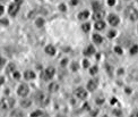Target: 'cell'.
Here are the masks:
<instances>
[{
	"instance_id": "6da1fadb",
	"label": "cell",
	"mask_w": 138,
	"mask_h": 117,
	"mask_svg": "<svg viewBox=\"0 0 138 117\" xmlns=\"http://www.w3.org/2000/svg\"><path fill=\"white\" fill-rule=\"evenodd\" d=\"M126 15H127V17L129 18V19H131V21H136L137 19V9L135 8V7H133V6H129V7H127V9H126Z\"/></svg>"
},
{
	"instance_id": "7a4b0ae2",
	"label": "cell",
	"mask_w": 138,
	"mask_h": 117,
	"mask_svg": "<svg viewBox=\"0 0 138 117\" xmlns=\"http://www.w3.org/2000/svg\"><path fill=\"white\" fill-rule=\"evenodd\" d=\"M36 99H37L39 105H41V106H47V105L50 102V97H49L47 93H43V92L39 93Z\"/></svg>"
},
{
	"instance_id": "3957f363",
	"label": "cell",
	"mask_w": 138,
	"mask_h": 117,
	"mask_svg": "<svg viewBox=\"0 0 138 117\" xmlns=\"http://www.w3.org/2000/svg\"><path fill=\"white\" fill-rule=\"evenodd\" d=\"M14 105V100L11 98H6V99H2L0 101V108L1 109H9L11 108Z\"/></svg>"
},
{
	"instance_id": "277c9868",
	"label": "cell",
	"mask_w": 138,
	"mask_h": 117,
	"mask_svg": "<svg viewBox=\"0 0 138 117\" xmlns=\"http://www.w3.org/2000/svg\"><path fill=\"white\" fill-rule=\"evenodd\" d=\"M75 95L77 97L78 99H85L87 97V92L85 89H83V88H78L75 90Z\"/></svg>"
},
{
	"instance_id": "5b68a950",
	"label": "cell",
	"mask_w": 138,
	"mask_h": 117,
	"mask_svg": "<svg viewBox=\"0 0 138 117\" xmlns=\"http://www.w3.org/2000/svg\"><path fill=\"white\" fill-rule=\"evenodd\" d=\"M18 10H19V5L16 4V2H14V4H11L10 6H9L8 12L11 16H15V15L18 13Z\"/></svg>"
},
{
	"instance_id": "8992f818",
	"label": "cell",
	"mask_w": 138,
	"mask_h": 117,
	"mask_svg": "<svg viewBox=\"0 0 138 117\" xmlns=\"http://www.w3.org/2000/svg\"><path fill=\"white\" fill-rule=\"evenodd\" d=\"M54 72H56V70H54V67H52V66H49L47 70H45V78H48V80H50V78L53 77V75H54Z\"/></svg>"
},
{
	"instance_id": "52a82bcc",
	"label": "cell",
	"mask_w": 138,
	"mask_h": 117,
	"mask_svg": "<svg viewBox=\"0 0 138 117\" xmlns=\"http://www.w3.org/2000/svg\"><path fill=\"white\" fill-rule=\"evenodd\" d=\"M27 93H28V87L26 84H22L21 87L18 88V94L19 95L25 97V95H27Z\"/></svg>"
},
{
	"instance_id": "ba28073f",
	"label": "cell",
	"mask_w": 138,
	"mask_h": 117,
	"mask_svg": "<svg viewBox=\"0 0 138 117\" xmlns=\"http://www.w3.org/2000/svg\"><path fill=\"white\" fill-rule=\"evenodd\" d=\"M104 16H105V13H104L103 10L99 9V10H95V14L93 15V18H94L95 21H101Z\"/></svg>"
},
{
	"instance_id": "9c48e42d",
	"label": "cell",
	"mask_w": 138,
	"mask_h": 117,
	"mask_svg": "<svg viewBox=\"0 0 138 117\" xmlns=\"http://www.w3.org/2000/svg\"><path fill=\"white\" fill-rule=\"evenodd\" d=\"M109 23L112 26H117L119 24V17L117 15H110L109 16Z\"/></svg>"
},
{
	"instance_id": "30bf717a",
	"label": "cell",
	"mask_w": 138,
	"mask_h": 117,
	"mask_svg": "<svg viewBox=\"0 0 138 117\" xmlns=\"http://www.w3.org/2000/svg\"><path fill=\"white\" fill-rule=\"evenodd\" d=\"M96 88H97V82H96L95 80L88 81V83H87V89H88L90 91H94V90H96Z\"/></svg>"
},
{
	"instance_id": "8fae6325",
	"label": "cell",
	"mask_w": 138,
	"mask_h": 117,
	"mask_svg": "<svg viewBox=\"0 0 138 117\" xmlns=\"http://www.w3.org/2000/svg\"><path fill=\"white\" fill-rule=\"evenodd\" d=\"M93 53H95V49L93 46H88V47L85 49V51H84V55H86V56H91Z\"/></svg>"
},
{
	"instance_id": "7c38bea8",
	"label": "cell",
	"mask_w": 138,
	"mask_h": 117,
	"mask_svg": "<svg viewBox=\"0 0 138 117\" xmlns=\"http://www.w3.org/2000/svg\"><path fill=\"white\" fill-rule=\"evenodd\" d=\"M45 52H47L48 55H50V56H53L56 53V48L53 47V46H48L45 48Z\"/></svg>"
},
{
	"instance_id": "4fadbf2b",
	"label": "cell",
	"mask_w": 138,
	"mask_h": 117,
	"mask_svg": "<svg viewBox=\"0 0 138 117\" xmlns=\"http://www.w3.org/2000/svg\"><path fill=\"white\" fill-rule=\"evenodd\" d=\"M104 26H105V23H104L102 19H101V21H96V23H95V29L99 30V31L103 30Z\"/></svg>"
},
{
	"instance_id": "5bb4252c",
	"label": "cell",
	"mask_w": 138,
	"mask_h": 117,
	"mask_svg": "<svg viewBox=\"0 0 138 117\" xmlns=\"http://www.w3.org/2000/svg\"><path fill=\"white\" fill-rule=\"evenodd\" d=\"M24 77H25L26 80H33V78L35 77V74H34V72H32V70H26L25 74H24Z\"/></svg>"
},
{
	"instance_id": "9a60e30c",
	"label": "cell",
	"mask_w": 138,
	"mask_h": 117,
	"mask_svg": "<svg viewBox=\"0 0 138 117\" xmlns=\"http://www.w3.org/2000/svg\"><path fill=\"white\" fill-rule=\"evenodd\" d=\"M58 89H59V85H58V83H54V82H53V83H51V84L49 85V90H50L51 92H56Z\"/></svg>"
},
{
	"instance_id": "2e32d148",
	"label": "cell",
	"mask_w": 138,
	"mask_h": 117,
	"mask_svg": "<svg viewBox=\"0 0 138 117\" xmlns=\"http://www.w3.org/2000/svg\"><path fill=\"white\" fill-rule=\"evenodd\" d=\"M93 41H94L96 44H100L101 42H102V36L99 34H94L93 35Z\"/></svg>"
},
{
	"instance_id": "e0dca14e",
	"label": "cell",
	"mask_w": 138,
	"mask_h": 117,
	"mask_svg": "<svg viewBox=\"0 0 138 117\" xmlns=\"http://www.w3.org/2000/svg\"><path fill=\"white\" fill-rule=\"evenodd\" d=\"M88 16H90V13L86 10V12H82V13L79 14V15H78V18H79V19H86Z\"/></svg>"
},
{
	"instance_id": "ac0fdd59",
	"label": "cell",
	"mask_w": 138,
	"mask_h": 117,
	"mask_svg": "<svg viewBox=\"0 0 138 117\" xmlns=\"http://www.w3.org/2000/svg\"><path fill=\"white\" fill-rule=\"evenodd\" d=\"M35 24H36V26L37 27H42V26L44 25V19L42 17H40L36 19V22H35Z\"/></svg>"
},
{
	"instance_id": "d6986e66",
	"label": "cell",
	"mask_w": 138,
	"mask_h": 117,
	"mask_svg": "<svg viewBox=\"0 0 138 117\" xmlns=\"http://www.w3.org/2000/svg\"><path fill=\"white\" fill-rule=\"evenodd\" d=\"M15 68H16L15 64L10 63V64H9V65L7 66V73H11V72H14V70H15Z\"/></svg>"
},
{
	"instance_id": "ffe728a7",
	"label": "cell",
	"mask_w": 138,
	"mask_h": 117,
	"mask_svg": "<svg viewBox=\"0 0 138 117\" xmlns=\"http://www.w3.org/2000/svg\"><path fill=\"white\" fill-rule=\"evenodd\" d=\"M21 105H22L24 108H26V107H28V106L31 105V100L30 99H24L22 102H21Z\"/></svg>"
},
{
	"instance_id": "44dd1931",
	"label": "cell",
	"mask_w": 138,
	"mask_h": 117,
	"mask_svg": "<svg viewBox=\"0 0 138 117\" xmlns=\"http://www.w3.org/2000/svg\"><path fill=\"white\" fill-rule=\"evenodd\" d=\"M82 29H83L84 32H88L91 27H90V24H88V23H85V24H83L82 25Z\"/></svg>"
},
{
	"instance_id": "7402d4cb",
	"label": "cell",
	"mask_w": 138,
	"mask_h": 117,
	"mask_svg": "<svg viewBox=\"0 0 138 117\" xmlns=\"http://www.w3.org/2000/svg\"><path fill=\"white\" fill-rule=\"evenodd\" d=\"M71 70H73V72H77L78 70V63L74 61L73 64H71Z\"/></svg>"
},
{
	"instance_id": "603a6c76",
	"label": "cell",
	"mask_w": 138,
	"mask_h": 117,
	"mask_svg": "<svg viewBox=\"0 0 138 117\" xmlns=\"http://www.w3.org/2000/svg\"><path fill=\"white\" fill-rule=\"evenodd\" d=\"M10 115H11V116H23V113L19 111V110H14V111H11Z\"/></svg>"
},
{
	"instance_id": "cb8c5ba5",
	"label": "cell",
	"mask_w": 138,
	"mask_h": 117,
	"mask_svg": "<svg viewBox=\"0 0 138 117\" xmlns=\"http://www.w3.org/2000/svg\"><path fill=\"white\" fill-rule=\"evenodd\" d=\"M130 53H131V55H136V53H137V46H136V44H134V46L131 47V49H130Z\"/></svg>"
},
{
	"instance_id": "d4e9b609",
	"label": "cell",
	"mask_w": 138,
	"mask_h": 117,
	"mask_svg": "<svg viewBox=\"0 0 138 117\" xmlns=\"http://www.w3.org/2000/svg\"><path fill=\"white\" fill-rule=\"evenodd\" d=\"M92 6H93V9H94V10H99V9L101 8V5H100L99 2H93Z\"/></svg>"
},
{
	"instance_id": "484cf974",
	"label": "cell",
	"mask_w": 138,
	"mask_h": 117,
	"mask_svg": "<svg viewBox=\"0 0 138 117\" xmlns=\"http://www.w3.org/2000/svg\"><path fill=\"white\" fill-rule=\"evenodd\" d=\"M43 113L42 111H40V110H36V111H33V113L31 114V116H42Z\"/></svg>"
},
{
	"instance_id": "4316f807",
	"label": "cell",
	"mask_w": 138,
	"mask_h": 117,
	"mask_svg": "<svg viewBox=\"0 0 138 117\" xmlns=\"http://www.w3.org/2000/svg\"><path fill=\"white\" fill-rule=\"evenodd\" d=\"M90 73H91L92 75H95V74L97 73V67H96V66H93L91 70H90Z\"/></svg>"
},
{
	"instance_id": "83f0119b",
	"label": "cell",
	"mask_w": 138,
	"mask_h": 117,
	"mask_svg": "<svg viewBox=\"0 0 138 117\" xmlns=\"http://www.w3.org/2000/svg\"><path fill=\"white\" fill-rule=\"evenodd\" d=\"M14 78H15V80H19V77H21V74L18 73V72H15V70H14Z\"/></svg>"
},
{
	"instance_id": "f1b7e54d",
	"label": "cell",
	"mask_w": 138,
	"mask_h": 117,
	"mask_svg": "<svg viewBox=\"0 0 138 117\" xmlns=\"http://www.w3.org/2000/svg\"><path fill=\"white\" fill-rule=\"evenodd\" d=\"M104 102V99L102 98V97H100V98H97L96 99V104H99V105H102Z\"/></svg>"
},
{
	"instance_id": "f546056e",
	"label": "cell",
	"mask_w": 138,
	"mask_h": 117,
	"mask_svg": "<svg viewBox=\"0 0 138 117\" xmlns=\"http://www.w3.org/2000/svg\"><path fill=\"white\" fill-rule=\"evenodd\" d=\"M114 51H116L117 53H119V55H121V53H122V49H121L120 47H116V48H114Z\"/></svg>"
},
{
	"instance_id": "4dcf8cb0",
	"label": "cell",
	"mask_w": 138,
	"mask_h": 117,
	"mask_svg": "<svg viewBox=\"0 0 138 117\" xmlns=\"http://www.w3.org/2000/svg\"><path fill=\"white\" fill-rule=\"evenodd\" d=\"M83 66H84V68H87V67L90 66V61L85 59V60L83 61Z\"/></svg>"
},
{
	"instance_id": "1f68e13d",
	"label": "cell",
	"mask_w": 138,
	"mask_h": 117,
	"mask_svg": "<svg viewBox=\"0 0 138 117\" xmlns=\"http://www.w3.org/2000/svg\"><path fill=\"white\" fill-rule=\"evenodd\" d=\"M114 35H116V32H114V31H110V32H109V38H113V36H114Z\"/></svg>"
},
{
	"instance_id": "d6a6232c",
	"label": "cell",
	"mask_w": 138,
	"mask_h": 117,
	"mask_svg": "<svg viewBox=\"0 0 138 117\" xmlns=\"http://www.w3.org/2000/svg\"><path fill=\"white\" fill-rule=\"evenodd\" d=\"M116 4V0H108V5L109 6H113Z\"/></svg>"
},
{
	"instance_id": "836d02e7",
	"label": "cell",
	"mask_w": 138,
	"mask_h": 117,
	"mask_svg": "<svg viewBox=\"0 0 138 117\" xmlns=\"http://www.w3.org/2000/svg\"><path fill=\"white\" fill-rule=\"evenodd\" d=\"M59 8H60V10L61 12H66V6L64 4L62 5H60V6H59Z\"/></svg>"
},
{
	"instance_id": "e575fe53",
	"label": "cell",
	"mask_w": 138,
	"mask_h": 117,
	"mask_svg": "<svg viewBox=\"0 0 138 117\" xmlns=\"http://www.w3.org/2000/svg\"><path fill=\"white\" fill-rule=\"evenodd\" d=\"M5 63H6V60H5L4 58H1V57H0V67H1V66H4Z\"/></svg>"
},
{
	"instance_id": "d590c367",
	"label": "cell",
	"mask_w": 138,
	"mask_h": 117,
	"mask_svg": "<svg viewBox=\"0 0 138 117\" xmlns=\"http://www.w3.org/2000/svg\"><path fill=\"white\" fill-rule=\"evenodd\" d=\"M70 4L75 6V5H77V4H78V0H71V1H70Z\"/></svg>"
},
{
	"instance_id": "8d00e7d4",
	"label": "cell",
	"mask_w": 138,
	"mask_h": 117,
	"mask_svg": "<svg viewBox=\"0 0 138 117\" xmlns=\"http://www.w3.org/2000/svg\"><path fill=\"white\" fill-rule=\"evenodd\" d=\"M67 61H68L67 59H64V60L61 61V65H62V66H66V65H67Z\"/></svg>"
},
{
	"instance_id": "74e56055",
	"label": "cell",
	"mask_w": 138,
	"mask_h": 117,
	"mask_svg": "<svg viewBox=\"0 0 138 117\" xmlns=\"http://www.w3.org/2000/svg\"><path fill=\"white\" fill-rule=\"evenodd\" d=\"M4 82H5V78L0 76V85H2V84H4Z\"/></svg>"
},
{
	"instance_id": "f35d334b",
	"label": "cell",
	"mask_w": 138,
	"mask_h": 117,
	"mask_svg": "<svg viewBox=\"0 0 138 117\" xmlns=\"http://www.w3.org/2000/svg\"><path fill=\"white\" fill-rule=\"evenodd\" d=\"M4 7H2V6H0V15H2V14H4Z\"/></svg>"
},
{
	"instance_id": "ab89813d",
	"label": "cell",
	"mask_w": 138,
	"mask_h": 117,
	"mask_svg": "<svg viewBox=\"0 0 138 117\" xmlns=\"http://www.w3.org/2000/svg\"><path fill=\"white\" fill-rule=\"evenodd\" d=\"M23 1H24V0H15V2H16V4H18V5L23 4Z\"/></svg>"
},
{
	"instance_id": "60d3db41",
	"label": "cell",
	"mask_w": 138,
	"mask_h": 117,
	"mask_svg": "<svg viewBox=\"0 0 138 117\" xmlns=\"http://www.w3.org/2000/svg\"><path fill=\"white\" fill-rule=\"evenodd\" d=\"M116 102H117V99H116V98H113V99L112 100H111V104H116Z\"/></svg>"
},
{
	"instance_id": "b9f144b4",
	"label": "cell",
	"mask_w": 138,
	"mask_h": 117,
	"mask_svg": "<svg viewBox=\"0 0 138 117\" xmlns=\"http://www.w3.org/2000/svg\"><path fill=\"white\" fill-rule=\"evenodd\" d=\"M126 92H127V93H130L131 91H130V89H129V88H127V89H126Z\"/></svg>"
},
{
	"instance_id": "7bdbcfd3",
	"label": "cell",
	"mask_w": 138,
	"mask_h": 117,
	"mask_svg": "<svg viewBox=\"0 0 138 117\" xmlns=\"http://www.w3.org/2000/svg\"><path fill=\"white\" fill-rule=\"evenodd\" d=\"M84 107H85V109H87V110H88V109H90V106H88V105H85V106H84Z\"/></svg>"
},
{
	"instance_id": "ee69618b",
	"label": "cell",
	"mask_w": 138,
	"mask_h": 117,
	"mask_svg": "<svg viewBox=\"0 0 138 117\" xmlns=\"http://www.w3.org/2000/svg\"><path fill=\"white\" fill-rule=\"evenodd\" d=\"M97 113H99L97 110H96V111H93V113H92V115H97Z\"/></svg>"
}]
</instances>
